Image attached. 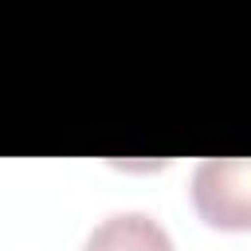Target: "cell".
Wrapping results in <instances>:
<instances>
[{"label":"cell","mask_w":251,"mask_h":251,"mask_svg":"<svg viewBox=\"0 0 251 251\" xmlns=\"http://www.w3.org/2000/svg\"><path fill=\"white\" fill-rule=\"evenodd\" d=\"M192 204L208 227L251 231V157H208L192 173Z\"/></svg>","instance_id":"obj_1"},{"label":"cell","mask_w":251,"mask_h":251,"mask_svg":"<svg viewBox=\"0 0 251 251\" xmlns=\"http://www.w3.org/2000/svg\"><path fill=\"white\" fill-rule=\"evenodd\" d=\"M82 251H176L169 231L145 212H114L106 216L82 243Z\"/></svg>","instance_id":"obj_2"}]
</instances>
